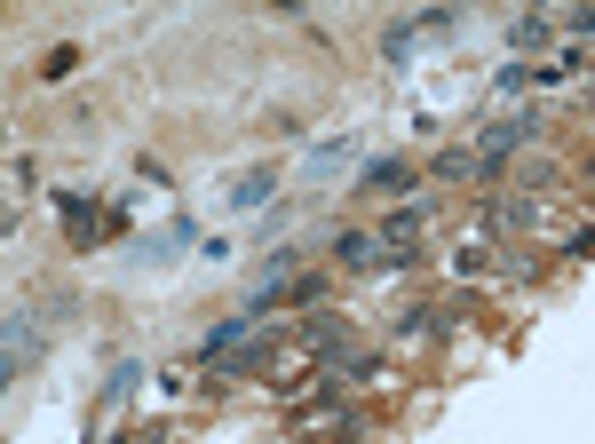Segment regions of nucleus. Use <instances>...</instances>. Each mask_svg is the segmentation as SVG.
I'll return each instance as SVG.
<instances>
[{
	"instance_id": "1",
	"label": "nucleus",
	"mask_w": 595,
	"mask_h": 444,
	"mask_svg": "<svg viewBox=\"0 0 595 444\" xmlns=\"http://www.w3.org/2000/svg\"><path fill=\"white\" fill-rule=\"evenodd\" d=\"M533 135H540V112H508V119H492V127L477 135V175L492 183V175H501V159H508V151H524Z\"/></svg>"
},
{
	"instance_id": "2",
	"label": "nucleus",
	"mask_w": 595,
	"mask_h": 444,
	"mask_svg": "<svg viewBox=\"0 0 595 444\" xmlns=\"http://www.w3.org/2000/svg\"><path fill=\"white\" fill-rule=\"evenodd\" d=\"M421 230H428V207H389L381 215V254H421Z\"/></svg>"
},
{
	"instance_id": "3",
	"label": "nucleus",
	"mask_w": 595,
	"mask_h": 444,
	"mask_svg": "<svg viewBox=\"0 0 595 444\" xmlns=\"http://www.w3.org/2000/svg\"><path fill=\"white\" fill-rule=\"evenodd\" d=\"M56 215H64V238H72V247H95V238L112 230L95 215V198H80V191H56Z\"/></svg>"
},
{
	"instance_id": "4",
	"label": "nucleus",
	"mask_w": 595,
	"mask_h": 444,
	"mask_svg": "<svg viewBox=\"0 0 595 444\" xmlns=\"http://www.w3.org/2000/svg\"><path fill=\"white\" fill-rule=\"evenodd\" d=\"M421 175H413V159H366L357 167V191H381V198H397V191H413Z\"/></svg>"
},
{
	"instance_id": "5",
	"label": "nucleus",
	"mask_w": 595,
	"mask_h": 444,
	"mask_svg": "<svg viewBox=\"0 0 595 444\" xmlns=\"http://www.w3.org/2000/svg\"><path fill=\"white\" fill-rule=\"evenodd\" d=\"M437 333H453V310H437V301H405L397 310V341H437Z\"/></svg>"
},
{
	"instance_id": "6",
	"label": "nucleus",
	"mask_w": 595,
	"mask_h": 444,
	"mask_svg": "<svg viewBox=\"0 0 595 444\" xmlns=\"http://www.w3.org/2000/svg\"><path fill=\"white\" fill-rule=\"evenodd\" d=\"M191 238H198V230H191V215H175L168 230H144V238H136V262L151 270V262H168L175 247H191Z\"/></svg>"
},
{
	"instance_id": "7",
	"label": "nucleus",
	"mask_w": 595,
	"mask_h": 444,
	"mask_svg": "<svg viewBox=\"0 0 595 444\" xmlns=\"http://www.w3.org/2000/svg\"><path fill=\"white\" fill-rule=\"evenodd\" d=\"M428 175H437V183H484L477 175V144H445L437 159H428Z\"/></svg>"
},
{
	"instance_id": "8",
	"label": "nucleus",
	"mask_w": 595,
	"mask_h": 444,
	"mask_svg": "<svg viewBox=\"0 0 595 444\" xmlns=\"http://www.w3.org/2000/svg\"><path fill=\"white\" fill-rule=\"evenodd\" d=\"M325 254H334L342 270H366V262H381V238L374 230H334V247H325Z\"/></svg>"
},
{
	"instance_id": "9",
	"label": "nucleus",
	"mask_w": 595,
	"mask_h": 444,
	"mask_svg": "<svg viewBox=\"0 0 595 444\" xmlns=\"http://www.w3.org/2000/svg\"><path fill=\"white\" fill-rule=\"evenodd\" d=\"M271 191H278V167H254V175H239V191H230V215L271 207Z\"/></svg>"
},
{
	"instance_id": "10",
	"label": "nucleus",
	"mask_w": 595,
	"mask_h": 444,
	"mask_svg": "<svg viewBox=\"0 0 595 444\" xmlns=\"http://www.w3.org/2000/svg\"><path fill=\"white\" fill-rule=\"evenodd\" d=\"M492 270H501V262H492V238H460V254H453V278L469 286V278H492Z\"/></svg>"
},
{
	"instance_id": "11",
	"label": "nucleus",
	"mask_w": 595,
	"mask_h": 444,
	"mask_svg": "<svg viewBox=\"0 0 595 444\" xmlns=\"http://www.w3.org/2000/svg\"><path fill=\"white\" fill-rule=\"evenodd\" d=\"M492 223H508V230H524V238H533V230L548 223V207H540V198H524V191H516V198H501V207H492Z\"/></svg>"
},
{
	"instance_id": "12",
	"label": "nucleus",
	"mask_w": 595,
	"mask_h": 444,
	"mask_svg": "<svg viewBox=\"0 0 595 444\" xmlns=\"http://www.w3.org/2000/svg\"><path fill=\"white\" fill-rule=\"evenodd\" d=\"M325 294H334V278H325V270H310V278L286 286V310H325Z\"/></svg>"
},
{
	"instance_id": "13",
	"label": "nucleus",
	"mask_w": 595,
	"mask_h": 444,
	"mask_svg": "<svg viewBox=\"0 0 595 444\" xmlns=\"http://www.w3.org/2000/svg\"><path fill=\"white\" fill-rule=\"evenodd\" d=\"M413 48H421V24H389L381 32V64H397V72L413 64Z\"/></svg>"
},
{
	"instance_id": "14",
	"label": "nucleus",
	"mask_w": 595,
	"mask_h": 444,
	"mask_svg": "<svg viewBox=\"0 0 595 444\" xmlns=\"http://www.w3.org/2000/svg\"><path fill=\"white\" fill-rule=\"evenodd\" d=\"M342 159H357V135H350V127H342V135H325V144L310 151V175H334Z\"/></svg>"
},
{
	"instance_id": "15",
	"label": "nucleus",
	"mask_w": 595,
	"mask_h": 444,
	"mask_svg": "<svg viewBox=\"0 0 595 444\" xmlns=\"http://www.w3.org/2000/svg\"><path fill=\"white\" fill-rule=\"evenodd\" d=\"M548 32H556L548 16H508V48H516V56H524V48L540 56V48H548Z\"/></svg>"
},
{
	"instance_id": "16",
	"label": "nucleus",
	"mask_w": 595,
	"mask_h": 444,
	"mask_svg": "<svg viewBox=\"0 0 595 444\" xmlns=\"http://www.w3.org/2000/svg\"><path fill=\"white\" fill-rule=\"evenodd\" d=\"M524 88H533V64H524V56H508L501 72H492V95H524Z\"/></svg>"
},
{
	"instance_id": "17",
	"label": "nucleus",
	"mask_w": 595,
	"mask_h": 444,
	"mask_svg": "<svg viewBox=\"0 0 595 444\" xmlns=\"http://www.w3.org/2000/svg\"><path fill=\"white\" fill-rule=\"evenodd\" d=\"M501 270H508L516 286H533V278H548V254H533V247H516V254H508Z\"/></svg>"
},
{
	"instance_id": "18",
	"label": "nucleus",
	"mask_w": 595,
	"mask_h": 444,
	"mask_svg": "<svg viewBox=\"0 0 595 444\" xmlns=\"http://www.w3.org/2000/svg\"><path fill=\"white\" fill-rule=\"evenodd\" d=\"M80 72V48H48V64H41V80H72Z\"/></svg>"
},
{
	"instance_id": "19",
	"label": "nucleus",
	"mask_w": 595,
	"mask_h": 444,
	"mask_svg": "<svg viewBox=\"0 0 595 444\" xmlns=\"http://www.w3.org/2000/svg\"><path fill=\"white\" fill-rule=\"evenodd\" d=\"M587 254H595V230H572L564 238V262H587Z\"/></svg>"
},
{
	"instance_id": "20",
	"label": "nucleus",
	"mask_w": 595,
	"mask_h": 444,
	"mask_svg": "<svg viewBox=\"0 0 595 444\" xmlns=\"http://www.w3.org/2000/svg\"><path fill=\"white\" fill-rule=\"evenodd\" d=\"M564 32H572V41H595V9H572V16H564Z\"/></svg>"
}]
</instances>
